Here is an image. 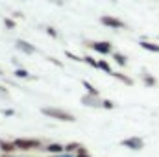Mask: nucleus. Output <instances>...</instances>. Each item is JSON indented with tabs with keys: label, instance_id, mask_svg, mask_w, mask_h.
<instances>
[{
	"label": "nucleus",
	"instance_id": "nucleus-1",
	"mask_svg": "<svg viewBox=\"0 0 159 157\" xmlns=\"http://www.w3.org/2000/svg\"><path fill=\"white\" fill-rule=\"evenodd\" d=\"M41 113L48 118H54V120H59V122H76V117L65 109H59V107H41Z\"/></svg>",
	"mask_w": 159,
	"mask_h": 157
},
{
	"label": "nucleus",
	"instance_id": "nucleus-2",
	"mask_svg": "<svg viewBox=\"0 0 159 157\" xmlns=\"http://www.w3.org/2000/svg\"><path fill=\"white\" fill-rule=\"evenodd\" d=\"M13 142H15L17 150H24V152H28V150H43V142L39 139H15Z\"/></svg>",
	"mask_w": 159,
	"mask_h": 157
},
{
	"label": "nucleus",
	"instance_id": "nucleus-3",
	"mask_svg": "<svg viewBox=\"0 0 159 157\" xmlns=\"http://www.w3.org/2000/svg\"><path fill=\"white\" fill-rule=\"evenodd\" d=\"M87 46H89V48H93L94 52L102 54V56L115 54V52H113V44H111V43H107V41H96V43H89Z\"/></svg>",
	"mask_w": 159,
	"mask_h": 157
},
{
	"label": "nucleus",
	"instance_id": "nucleus-4",
	"mask_svg": "<svg viewBox=\"0 0 159 157\" xmlns=\"http://www.w3.org/2000/svg\"><path fill=\"white\" fill-rule=\"evenodd\" d=\"M100 22H102L104 26L111 28V30H122V28H126V22L120 20V19H117V17H113V15H102V17H100Z\"/></svg>",
	"mask_w": 159,
	"mask_h": 157
},
{
	"label": "nucleus",
	"instance_id": "nucleus-5",
	"mask_svg": "<svg viewBox=\"0 0 159 157\" xmlns=\"http://www.w3.org/2000/svg\"><path fill=\"white\" fill-rule=\"evenodd\" d=\"M120 146L129 148V150H133V152H139V150L144 148V141H143L141 137H128V139H122V141H120Z\"/></svg>",
	"mask_w": 159,
	"mask_h": 157
},
{
	"label": "nucleus",
	"instance_id": "nucleus-6",
	"mask_svg": "<svg viewBox=\"0 0 159 157\" xmlns=\"http://www.w3.org/2000/svg\"><path fill=\"white\" fill-rule=\"evenodd\" d=\"M15 46H17V50L24 52V54H28V56L35 54V46H34V44H30L28 41H24V39H17V41H15Z\"/></svg>",
	"mask_w": 159,
	"mask_h": 157
},
{
	"label": "nucleus",
	"instance_id": "nucleus-7",
	"mask_svg": "<svg viewBox=\"0 0 159 157\" xmlns=\"http://www.w3.org/2000/svg\"><path fill=\"white\" fill-rule=\"evenodd\" d=\"M102 102L104 100H100V96H91V94L81 96V104L87 107H102Z\"/></svg>",
	"mask_w": 159,
	"mask_h": 157
},
{
	"label": "nucleus",
	"instance_id": "nucleus-8",
	"mask_svg": "<svg viewBox=\"0 0 159 157\" xmlns=\"http://www.w3.org/2000/svg\"><path fill=\"white\" fill-rule=\"evenodd\" d=\"M43 150H44V152H48V154L59 155V154H63V152H65V146H63V144H59V142H48Z\"/></svg>",
	"mask_w": 159,
	"mask_h": 157
},
{
	"label": "nucleus",
	"instance_id": "nucleus-9",
	"mask_svg": "<svg viewBox=\"0 0 159 157\" xmlns=\"http://www.w3.org/2000/svg\"><path fill=\"white\" fill-rule=\"evenodd\" d=\"M15 150H17L15 142H9V141L0 139V152H2V154H13Z\"/></svg>",
	"mask_w": 159,
	"mask_h": 157
},
{
	"label": "nucleus",
	"instance_id": "nucleus-10",
	"mask_svg": "<svg viewBox=\"0 0 159 157\" xmlns=\"http://www.w3.org/2000/svg\"><path fill=\"white\" fill-rule=\"evenodd\" d=\"M81 85L87 89V94H91V96H100V92H98V89L93 85V83H89L87 79H81Z\"/></svg>",
	"mask_w": 159,
	"mask_h": 157
},
{
	"label": "nucleus",
	"instance_id": "nucleus-11",
	"mask_svg": "<svg viewBox=\"0 0 159 157\" xmlns=\"http://www.w3.org/2000/svg\"><path fill=\"white\" fill-rule=\"evenodd\" d=\"M139 44H141V48H144V50H148V52H159V44H157V43H150V41H141Z\"/></svg>",
	"mask_w": 159,
	"mask_h": 157
},
{
	"label": "nucleus",
	"instance_id": "nucleus-12",
	"mask_svg": "<svg viewBox=\"0 0 159 157\" xmlns=\"http://www.w3.org/2000/svg\"><path fill=\"white\" fill-rule=\"evenodd\" d=\"M81 148H83V144H80V142H69V144H65V152L67 154H78Z\"/></svg>",
	"mask_w": 159,
	"mask_h": 157
},
{
	"label": "nucleus",
	"instance_id": "nucleus-13",
	"mask_svg": "<svg viewBox=\"0 0 159 157\" xmlns=\"http://www.w3.org/2000/svg\"><path fill=\"white\" fill-rule=\"evenodd\" d=\"M98 69L104 70L106 74H111V76H113V69H111V65H109L106 59H100V61H98Z\"/></svg>",
	"mask_w": 159,
	"mask_h": 157
},
{
	"label": "nucleus",
	"instance_id": "nucleus-14",
	"mask_svg": "<svg viewBox=\"0 0 159 157\" xmlns=\"http://www.w3.org/2000/svg\"><path fill=\"white\" fill-rule=\"evenodd\" d=\"M113 59H115V63H117L119 67H126V65H128V57L122 56V54H119V52L113 54Z\"/></svg>",
	"mask_w": 159,
	"mask_h": 157
},
{
	"label": "nucleus",
	"instance_id": "nucleus-15",
	"mask_svg": "<svg viewBox=\"0 0 159 157\" xmlns=\"http://www.w3.org/2000/svg\"><path fill=\"white\" fill-rule=\"evenodd\" d=\"M113 78H117L119 81H124L126 85H133V79L129 76H126V74H122V72H113Z\"/></svg>",
	"mask_w": 159,
	"mask_h": 157
},
{
	"label": "nucleus",
	"instance_id": "nucleus-16",
	"mask_svg": "<svg viewBox=\"0 0 159 157\" xmlns=\"http://www.w3.org/2000/svg\"><path fill=\"white\" fill-rule=\"evenodd\" d=\"M143 81H144V85H148V87H154V85L157 83V79L154 78V76H150L148 72H143Z\"/></svg>",
	"mask_w": 159,
	"mask_h": 157
},
{
	"label": "nucleus",
	"instance_id": "nucleus-17",
	"mask_svg": "<svg viewBox=\"0 0 159 157\" xmlns=\"http://www.w3.org/2000/svg\"><path fill=\"white\" fill-rule=\"evenodd\" d=\"M15 76L17 78H20V79H30L32 76H30V72L26 70V69H22V67H19L17 70H15Z\"/></svg>",
	"mask_w": 159,
	"mask_h": 157
},
{
	"label": "nucleus",
	"instance_id": "nucleus-18",
	"mask_svg": "<svg viewBox=\"0 0 159 157\" xmlns=\"http://www.w3.org/2000/svg\"><path fill=\"white\" fill-rule=\"evenodd\" d=\"M83 61H85L89 67H93V69H98V61H96L93 56H85V57H83Z\"/></svg>",
	"mask_w": 159,
	"mask_h": 157
},
{
	"label": "nucleus",
	"instance_id": "nucleus-19",
	"mask_svg": "<svg viewBox=\"0 0 159 157\" xmlns=\"http://www.w3.org/2000/svg\"><path fill=\"white\" fill-rule=\"evenodd\" d=\"M4 26H6L7 30H15V26H17V24H15V20H13V19L6 17V19H4Z\"/></svg>",
	"mask_w": 159,
	"mask_h": 157
},
{
	"label": "nucleus",
	"instance_id": "nucleus-20",
	"mask_svg": "<svg viewBox=\"0 0 159 157\" xmlns=\"http://www.w3.org/2000/svg\"><path fill=\"white\" fill-rule=\"evenodd\" d=\"M65 56H67V57H70V59H72V61H76V63H81V61H83V57H80V56H76V54H72V52H65Z\"/></svg>",
	"mask_w": 159,
	"mask_h": 157
},
{
	"label": "nucleus",
	"instance_id": "nucleus-21",
	"mask_svg": "<svg viewBox=\"0 0 159 157\" xmlns=\"http://www.w3.org/2000/svg\"><path fill=\"white\" fill-rule=\"evenodd\" d=\"M102 107H104V109H113L115 104H113L111 100H104V102H102Z\"/></svg>",
	"mask_w": 159,
	"mask_h": 157
},
{
	"label": "nucleus",
	"instance_id": "nucleus-22",
	"mask_svg": "<svg viewBox=\"0 0 159 157\" xmlns=\"http://www.w3.org/2000/svg\"><path fill=\"white\" fill-rule=\"evenodd\" d=\"M46 34H48L50 37H54V39L57 37V32H56V28H50V26H48V28H46Z\"/></svg>",
	"mask_w": 159,
	"mask_h": 157
},
{
	"label": "nucleus",
	"instance_id": "nucleus-23",
	"mask_svg": "<svg viewBox=\"0 0 159 157\" xmlns=\"http://www.w3.org/2000/svg\"><path fill=\"white\" fill-rule=\"evenodd\" d=\"M0 113H2L4 117H13V115H15V111H13V109H2Z\"/></svg>",
	"mask_w": 159,
	"mask_h": 157
},
{
	"label": "nucleus",
	"instance_id": "nucleus-24",
	"mask_svg": "<svg viewBox=\"0 0 159 157\" xmlns=\"http://www.w3.org/2000/svg\"><path fill=\"white\" fill-rule=\"evenodd\" d=\"M48 59H50V63H54L56 67H61V61H59V59H56V57H48Z\"/></svg>",
	"mask_w": 159,
	"mask_h": 157
},
{
	"label": "nucleus",
	"instance_id": "nucleus-25",
	"mask_svg": "<svg viewBox=\"0 0 159 157\" xmlns=\"http://www.w3.org/2000/svg\"><path fill=\"white\" fill-rule=\"evenodd\" d=\"M0 94H2V96H7V89H6L4 85H0Z\"/></svg>",
	"mask_w": 159,
	"mask_h": 157
},
{
	"label": "nucleus",
	"instance_id": "nucleus-26",
	"mask_svg": "<svg viewBox=\"0 0 159 157\" xmlns=\"http://www.w3.org/2000/svg\"><path fill=\"white\" fill-rule=\"evenodd\" d=\"M56 157H76L74 154H67V152H63V154H59V155H56Z\"/></svg>",
	"mask_w": 159,
	"mask_h": 157
},
{
	"label": "nucleus",
	"instance_id": "nucleus-27",
	"mask_svg": "<svg viewBox=\"0 0 159 157\" xmlns=\"http://www.w3.org/2000/svg\"><path fill=\"white\" fill-rule=\"evenodd\" d=\"M4 157H15V155H11V154H4Z\"/></svg>",
	"mask_w": 159,
	"mask_h": 157
}]
</instances>
